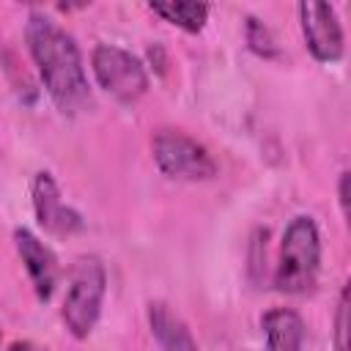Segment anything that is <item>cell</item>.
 <instances>
[{"label":"cell","instance_id":"1","mask_svg":"<svg viewBox=\"0 0 351 351\" xmlns=\"http://www.w3.org/2000/svg\"><path fill=\"white\" fill-rule=\"evenodd\" d=\"M27 49L33 63L38 66L41 82L55 101V107L66 115H77L90 107V88L82 66V55L77 41L55 25L49 16L33 14L25 27Z\"/></svg>","mask_w":351,"mask_h":351},{"label":"cell","instance_id":"2","mask_svg":"<svg viewBox=\"0 0 351 351\" xmlns=\"http://www.w3.org/2000/svg\"><path fill=\"white\" fill-rule=\"evenodd\" d=\"M321 269V236L313 217H293L282 233L280 261L274 271V288L282 293H307L313 291Z\"/></svg>","mask_w":351,"mask_h":351},{"label":"cell","instance_id":"3","mask_svg":"<svg viewBox=\"0 0 351 351\" xmlns=\"http://www.w3.org/2000/svg\"><path fill=\"white\" fill-rule=\"evenodd\" d=\"M104 291H107V274L99 258L85 255L77 258V263L71 266L69 274V291L63 299V324L66 329L82 340L93 332L99 313H101V302H104Z\"/></svg>","mask_w":351,"mask_h":351},{"label":"cell","instance_id":"4","mask_svg":"<svg viewBox=\"0 0 351 351\" xmlns=\"http://www.w3.org/2000/svg\"><path fill=\"white\" fill-rule=\"evenodd\" d=\"M151 151L156 167L170 178L206 181L217 176V162L206 151V145H200L197 140H192L178 129H159L151 140Z\"/></svg>","mask_w":351,"mask_h":351},{"label":"cell","instance_id":"5","mask_svg":"<svg viewBox=\"0 0 351 351\" xmlns=\"http://www.w3.org/2000/svg\"><path fill=\"white\" fill-rule=\"evenodd\" d=\"M90 66L96 82L123 104L137 101L148 90V74L140 58L115 44H99L90 55Z\"/></svg>","mask_w":351,"mask_h":351},{"label":"cell","instance_id":"6","mask_svg":"<svg viewBox=\"0 0 351 351\" xmlns=\"http://www.w3.org/2000/svg\"><path fill=\"white\" fill-rule=\"evenodd\" d=\"M299 19L304 44L315 60L335 63L343 58L346 38L329 0H299Z\"/></svg>","mask_w":351,"mask_h":351},{"label":"cell","instance_id":"7","mask_svg":"<svg viewBox=\"0 0 351 351\" xmlns=\"http://www.w3.org/2000/svg\"><path fill=\"white\" fill-rule=\"evenodd\" d=\"M33 211L38 225L52 236H71L82 230V217L63 203L60 189L49 173H36L33 178Z\"/></svg>","mask_w":351,"mask_h":351},{"label":"cell","instance_id":"8","mask_svg":"<svg viewBox=\"0 0 351 351\" xmlns=\"http://www.w3.org/2000/svg\"><path fill=\"white\" fill-rule=\"evenodd\" d=\"M14 244H16V252L27 269V277L33 282V291L41 302H47L55 288H58V280H60V266H58V258L55 252L38 239L33 236L30 230L19 228L14 230Z\"/></svg>","mask_w":351,"mask_h":351},{"label":"cell","instance_id":"9","mask_svg":"<svg viewBox=\"0 0 351 351\" xmlns=\"http://www.w3.org/2000/svg\"><path fill=\"white\" fill-rule=\"evenodd\" d=\"M261 329L266 335V346L274 351H296L304 346V335H307L302 315L288 307H274L263 313Z\"/></svg>","mask_w":351,"mask_h":351},{"label":"cell","instance_id":"10","mask_svg":"<svg viewBox=\"0 0 351 351\" xmlns=\"http://www.w3.org/2000/svg\"><path fill=\"white\" fill-rule=\"evenodd\" d=\"M148 324H151L154 340L162 348H170V351H192V348H197V343L189 335L186 324L165 302H151L148 304Z\"/></svg>","mask_w":351,"mask_h":351},{"label":"cell","instance_id":"11","mask_svg":"<svg viewBox=\"0 0 351 351\" xmlns=\"http://www.w3.org/2000/svg\"><path fill=\"white\" fill-rule=\"evenodd\" d=\"M145 3L156 16L186 33H200L208 22L206 0H145Z\"/></svg>","mask_w":351,"mask_h":351},{"label":"cell","instance_id":"12","mask_svg":"<svg viewBox=\"0 0 351 351\" xmlns=\"http://www.w3.org/2000/svg\"><path fill=\"white\" fill-rule=\"evenodd\" d=\"M247 44H250L252 52H258V55H263V58H274V55H277V44H274L269 27H266L263 22L252 19V16L247 19Z\"/></svg>","mask_w":351,"mask_h":351},{"label":"cell","instance_id":"13","mask_svg":"<svg viewBox=\"0 0 351 351\" xmlns=\"http://www.w3.org/2000/svg\"><path fill=\"white\" fill-rule=\"evenodd\" d=\"M348 313H351V302H348V285H343L340 291V302H337V318H335V346L337 351L348 348Z\"/></svg>","mask_w":351,"mask_h":351},{"label":"cell","instance_id":"14","mask_svg":"<svg viewBox=\"0 0 351 351\" xmlns=\"http://www.w3.org/2000/svg\"><path fill=\"white\" fill-rule=\"evenodd\" d=\"M348 170L340 173V184H337V195H340V208H343V217H348Z\"/></svg>","mask_w":351,"mask_h":351},{"label":"cell","instance_id":"15","mask_svg":"<svg viewBox=\"0 0 351 351\" xmlns=\"http://www.w3.org/2000/svg\"><path fill=\"white\" fill-rule=\"evenodd\" d=\"M93 0H58V8L60 11H66V14H71V11H82V8H88Z\"/></svg>","mask_w":351,"mask_h":351},{"label":"cell","instance_id":"16","mask_svg":"<svg viewBox=\"0 0 351 351\" xmlns=\"http://www.w3.org/2000/svg\"><path fill=\"white\" fill-rule=\"evenodd\" d=\"M19 3H27V5H33V3H41V0H19Z\"/></svg>","mask_w":351,"mask_h":351},{"label":"cell","instance_id":"17","mask_svg":"<svg viewBox=\"0 0 351 351\" xmlns=\"http://www.w3.org/2000/svg\"><path fill=\"white\" fill-rule=\"evenodd\" d=\"M0 337H3V332H0Z\"/></svg>","mask_w":351,"mask_h":351}]
</instances>
